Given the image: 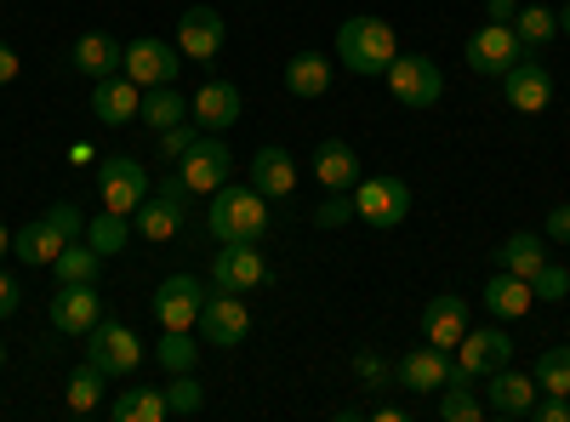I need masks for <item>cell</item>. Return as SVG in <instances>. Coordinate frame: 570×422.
Wrapping results in <instances>:
<instances>
[{"mask_svg": "<svg viewBox=\"0 0 570 422\" xmlns=\"http://www.w3.org/2000/svg\"><path fill=\"white\" fill-rule=\"evenodd\" d=\"M206 228L217 234V246H257L268 234V200L257 189H217L212 212H206Z\"/></svg>", "mask_w": 570, "mask_h": 422, "instance_id": "cell-1", "label": "cell"}, {"mask_svg": "<svg viewBox=\"0 0 570 422\" xmlns=\"http://www.w3.org/2000/svg\"><path fill=\"white\" fill-rule=\"evenodd\" d=\"M400 58V40L383 18H348L337 29V63L354 69V75H383L389 63Z\"/></svg>", "mask_w": 570, "mask_h": 422, "instance_id": "cell-2", "label": "cell"}, {"mask_svg": "<svg viewBox=\"0 0 570 422\" xmlns=\"http://www.w3.org/2000/svg\"><path fill=\"white\" fill-rule=\"evenodd\" d=\"M389 91H394V104L400 109H434L445 98V75L434 58H422V52H400L389 69H383Z\"/></svg>", "mask_w": 570, "mask_h": 422, "instance_id": "cell-3", "label": "cell"}, {"mask_svg": "<svg viewBox=\"0 0 570 422\" xmlns=\"http://www.w3.org/2000/svg\"><path fill=\"white\" fill-rule=\"evenodd\" d=\"M348 195H354V217L371 228H400L411 217V183L405 177H360Z\"/></svg>", "mask_w": 570, "mask_h": 422, "instance_id": "cell-4", "label": "cell"}, {"mask_svg": "<svg viewBox=\"0 0 570 422\" xmlns=\"http://www.w3.org/2000/svg\"><path fill=\"white\" fill-rule=\"evenodd\" d=\"M86 360L104 371V377H131V371L142 365V343H137V332L131 325H120V320H98L86 332Z\"/></svg>", "mask_w": 570, "mask_h": 422, "instance_id": "cell-5", "label": "cell"}, {"mask_svg": "<svg viewBox=\"0 0 570 422\" xmlns=\"http://www.w3.org/2000/svg\"><path fill=\"white\" fill-rule=\"evenodd\" d=\"M98 195H104V212L131 217L142 200H149V171H142V160H131V155H109V160L98 166Z\"/></svg>", "mask_w": 570, "mask_h": 422, "instance_id": "cell-6", "label": "cell"}, {"mask_svg": "<svg viewBox=\"0 0 570 422\" xmlns=\"http://www.w3.org/2000/svg\"><path fill=\"white\" fill-rule=\"evenodd\" d=\"M228 171H234V149L223 144L217 131L195 137V149H188V155L177 160V177H183L195 195H217L223 183H228Z\"/></svg>", "mask_w": 570, "mask_h": 422, "instance_id": "cell-7", "label": "cell"}, {"mask_svg": "<svg viewBox=\"0 0 570 422\" xmlns=\"http://www.w3.org/2000/svg\"><path fill=\"white\" fill-rule=\"evenodd\" d=\"M195 332H200V343H212V349H234V343L252 337V314H246V303L234 297V292H217V286H212V297L200 303Z\"/></svg>", "mask_w": 570, "mask_h": 422, "instance_id": "cell-8", "label": "cell"}, {"mask_svg": "<svg viewBox=\"0 0 570 422\" xmlns=\"http://www.w3.org/2000/svg\"><path fill=\"white\" fill-rule=\"evenodd\" d=\"M519 58H525V46H519L513 23H480V29L468 35V69H473V75L502 80Z\"/></svg>", "mask_w": 570, "mask_h": 422, "instance_id": "cell-9", "label": "cell"}, {"mask_svg": "<svg viewBox=\"0 0 570 422\" xmlns=\"http://www.w3.org/2000/svg\"><path fill=\"white\" fill-rule=\"evenodd\" d=\"M212 292L200 286L195 274H166L160 279V292H155V320H160V332H195V320H200V303Z\"/></svg>", "mask_w": 570, "mask_h": 422, "instance_id": "cell-10", "label": "cell"}, {"mask_svg": "<svg viewBox=\"0 0 570 422\" xmlns=\"http://www.w3.org/2000/svg\"><path fill=\"white\" fill-rule=\"evenodd\" d=\"M508 360H513V337L502 332V325H468V337L456 343V371H468L473 383L502 371Z\"/></svg>", "mask_w": 570, "mask_h": 422, "instance_id": "cell-11", "label": "cell"}, {"mask_svg": "<svg viewBox=\"0 0 570 422\" xmlns=\"http://www.w3.org/2000/svg\"><path fill=\"white\" fill-rule=\"evenodd\" d=\"M177 69H183V52H177V46H166V40H155V35L131 40L126 46V63H120V75L137 80L142 91H149V86H171Z\"/></svg>", "mask_w": 570, "mask_h": 422, "instance_id": "cell-12", "label": "cell"}, {"mask_svg": "<svg viewBox=\"0 0 570 422\" xmlns=\"http://www.w3.org/2000/svg\"><path fill=\"white\" fill-rule=\"evenodd\" d=\"M502 91H508V109L513 115H548L553 109V75H548L542 58H519L502 75Z\"/></svg>", "mask_w": 570, "mask_h": 422, "instance_id": "cell-13", "label": "cell"}, {"mask_svg": "<svg viewBox=\"0 0 570 422\" xmlns=\"http://www.w3.org/2000/svg\"><path fill=\"white\" fill-rule=\"evenodd\" d=\"M223 40H228V23H223V12H212V7H188V12L177 18V52H183L188 63H212V58L223 52Z\"/></svg>", "mask_w": 570, "mask_h": 422, "instance_id": "cell-14", "label": "cell"}, {"mask_svg": "<svg viewBox=\"0 0 570 422\" xmlns=\"http://www.w3.org/2000/svg\"><path fill=\"white\" fill-rule=\"evenodd\" d=\"M268 279V263H263V252L257 246H217V257H212V286L217 292H257Z\"/></svg>", "mask_w": 570, "mask_h": 422, "instance_id": "cell-15", "label": "cell"}, {"mask_svg": "<svg viewBox=\"0 0 570 422\" xmlns=\"http://www.w3.org/2000/svg\"><path fill=\"white\" fill-rule=\"evenodd\" d=\"M531 405H537V377L531 371H513V360L485 377V411L491 416H531Z\"/></svg>", "mask_w": 570, "mask_h": 422, "instance_id": "cell-16", "label": "cell"}, {"mask_svg": "<svg viewBox=\"0 0 570 422\" xmlns=\"http://www.w3.org/2000/svg\"><path fill=\"white\" fill-rule=\"evenodd\" d=\"M451 354L445 349H434V343H428V349H411L400 365H394V383L400 389H411V394H440L445 383H451Z\"/></svg>", "mask_w": 570, "mask_h": 422, "instance_id": "cell-17", "label": "cell"}, {"mask_svg": "<svg viewBox=\"0 0 570 422\" xmlns=\"http://www.w3.org/2000/svg\"><path fill=\"white\" fill-rule=\"evenodd\" d=\"M98 320H104L98 286H58V292H52V325H58L63 337H86Z\"/></svg>", "mask_w": 570, "mask_h": 422, "instance_id": "cell-18", "label": "cell"}, {"mask_svg": "<svg viewBox=\"0 0 570 422\" xmlns=\"http://www.w3.org/2000/svg\"><path fill=\"white\" fill-rule=\"evenodd\" d=\"M422 337L434 343V349H456L462 337H468V303L456 297V292H440V297H428L422 303Z\"/></svg>", "mask_w": 570, "mask_h": 422, "instance_id": "cell-19", "label": "cell"}, {"mask_svg": "<svg viewBox=\"0 0 570 422\" xmlns=\"http://www.w3.org/2000/svg\"><path fill=\"white\" fill-rule=\"evenodd\" d=\"M137 109H142V86H137V80H126V75L91 80V120L126 126V120H137Z\"/></svg>", "mask_w": 570, "mask_h": 422, "instance_id": "cell-20", "label": "cell"}, {"mask_svg": "<svg viewBox=\"0 0 570 422\" xmlns=\"http://www.w3.org/2000/svg\"><path fill=\"white\" fill-rule=\"evenodd\" d=\"M188 104H195V126L200 131H228L234 120H240V109H246V98H240L234 80H206Z\"/></svg>", "mask_w": 570, "mask_h": 422, "instance_id": "cell-21", "label": "cell"}, {"mask_svg": "<svg viewBox=\"0 0 570 422\" xmlns=\"http://www.w3.org/2000/svg\"><path fill=\"white\" fill-rule=\"evenodd\" d=\"M69 63H75L86 80H109V75H120V63H126V46H120L115 35H104V29H91V35L75 40Z\"/></svg>", "mask_w": 570, "mask_h": 422, "instance_id": "cell-22", "label": "cell"}, {"mask_svg": "<svg viewBox=\"0 0 570 422\" xmlns=\"http://www.w3.org/2000/svg\"><path fill=\"white\" fill-rule=\"evenodd\" d=\"M69 241L46 223V217H35V223H23V228H12V257L23 263V268H52L58 263V252H63Z\"/></svg>", "mask_w": 570, "mask_h": 422, "instance_id": "cell-23", "label": "cell"}, {"mask_svg": "<svg viewBox=\"0 0 570 422\" xmlns=\"http://www.w3.org/2000/svg\"><path fill=\"white\" fill-rule=\"evenodd\" d=\"M314 177L325 183V195H331V189L348 195L354 183H360V155L343 144V137H325V144L314 149Z\"/></svg>", "mask_w": 570, "mask_h": 422, "instance_id": "cell-24", "label": "cell"}, {"mask_svg": "<svg viewBox=\"0 0 570 422\" xmlns=\"http://www.w3.org/2000/svg\"><path fill=\"white\" fill-rule=\"evenodd\" d=\"M252 189L263 200H285L297 189V160L285 155V149H257L252 155Z\"/></svg>", "mask_w": 570, "mask_h": 422, "instance_id": "cell-25", "label": "cell"}, {"mask_svg": "<svg viewBox=\"0 0 570 422\" xmlns=\"http://www.w3.org/2000/svg\"><path fill=\"white\" fill-rule=\"evenodd\" d=\"M485 308H491L497 320H525V314L537 308V292H531V279H519V274L497 268V274L485 279Z\"/></svg>", "mask_w": 570, "mask_h": 422, "instance_id": "cell-26", "label": "cell"}, {"mask_svg": "<svg viewBox=\"0 0 570 422\" xmlns=\"http://www.w3.org/2000/svg\"><path fill=\"white\" fill-rule=\"evenodd\" d=\"M137 120L149 126V131H166V126L195 120V104H188L177 86H149V91H142V109H137Z\"/></svg>", "mask_w": 570, "mask_h": 422, "instance_id": "cell-27", "label": "cell"}, {"mask_svg": "<svg viewBox=\"0 0 570 422\" xmlns=\"http://www.w3.org/2000/svg\"><path fill=\"white\" fill-rule=\"evenodd\" d=\"M285 91L303 98V104L325 98V91H331V58L325 52H297L292 63H285Z\"/></svg>", "mask_w": 570, "mask_h": 422, "instance_id": "cell-28", "label": "cell"}, {"mask_svg": "<svg viewBox=\"0 0 570 422\" xmlns=\"http://www.w3.org/2000/svg\"><path fill=\"white\" fill-rule=\"evenodd\" d=\"M542 263H548V234H513L508 246H497V268H508L519 279H531Z\"/></svg>", "mask_w": 570, "mask_h": 422, "instance_id": "cell-29", "label": "cell"}, {"mask_svg": "<svg viewBox=\"0 0 570 422\" xmlns=\"http://www.w3.org/2000/svg\"><path fill=\"white\" fill-rule=\"evenodd\" d=\"M131 228L142 234L149 246H166V241H177V228H183V212H171L160 195H149L137 212H131Z\"/></svg>", "mask_w": 570, "mask_h": 422, "instance_id": "cell-30", "label": "cell"}, {"mask_svg": "<svg viewBox=\"0 0 570 422\" xmlns=\"http://www.w3.org/2000/svg\"><path fill=\"white\" fill-rule=\"evenodd\" d=\"M109 416L115 422H166L171 405H166V389H126V394H115Z\"/></svg>", "mask_w": 570, "mask_h": 422, "instance_id": "cell-31", "label": "cell"}, {"mask_svg": "<svg viewBox=\"0 0 570 422\" xmlns=\"http://www.w3.org/2000/svg\"><path fill=\"white\" fill-rule=\"evenodd\" d=\"M513 35H519V46H525V58H542V46L559 35V12L553 7H519Z\"/></svg>", "mask_w": 570, "mask_h": 422, "instance_id": "cell-32", "label": "cell"}, {"mask_svg": "<svg viewBox=\"0 0 570 422\" xmlns=\"http://www.w3.org/2000/svg\"><path fill=\"white\" fill-rule=\"evenodd\" d=\"M440 416H445V422H480V416H485V400L473 394L468 371H451V383L440 389Z\"/></svg>", "mask_w": 570, "mask_h": 422, "instance_id": "cell-33", "label": "cell"}, {"mask_svg": "<svg viewBox=\"0 0 570 422\" xmlns=\"http://www.w3.org/2000/svg\"><path fill=\"white\" fill-rule=\"evenodd\" d=\"M63 405H69V416H91V411L104 405V371L91 365V360L69 371V389H63Z\"/></svg>", "mask_w": 570, "mask_h": 422, "instance_id": "cell-34", "label": "cell"}, {"mask_svg": "<svg viewBox=\"0 0 570 422\" xmlns=\"http://www.w3.org/2000/svg\"><path fill=\"white\" fill-rule=\"evenodd\" d=\"M52 268H58V286H98L104 257L91 252V246H75V241H69V246L58 252V263H52Z\"/></svg>", "mask_w": 570, "mask_h": 422, "instance_id": "cell-35", "label": "cell"}, {"mask_svg": "<svg viewBox=\"0 0 570 422\" xmlns=\"http://www.w3.org/2000/svg\"><path fill=\"white\" fill-rule=\"evenodd\" d=\"M126 241H131V223L120 217V212H98L86 223V246L98 252V257H115V252H126Z\"/></svg>", "mask_w": 570, "mask_h": 422, "instance_id": "cell-36", "label": "cell"}, {"mask_svg": "<svg viewBox=\"0 0 570 422\" xmlns=\"http://www.w3.org/2000/svg\"><path fill=\"white\" fill-rule=\"evenodd\" d=\"M195 354H200V337H195V332H166L160 349H155V360H160L166 377H171V371H195Z\"/></svg>", "mask_w": 570, "mask_h": 422, "instance_id": "cell-37", "label": "cell"}, {"mask_svg": "<svg viewBox=\"0 0 570 422\" xmlns=\"http://www.w3.org/2000/svg\"><path fill=\"white\" fill-rule=\"evenodd\" d=\"M531 377H537L542 394H570V349H542Z\"/></svg>", "mask_w": 570, "mask_h": 422, "instance_id": "cell-38", "label": "cell"}, {"mask_svg": "<svg viewBox=\"0 0 570 422\" xmlns=\"http://www.w3.org/2000/svg\"><path fill=\"white\" fill-rule=\"evenodd\" d=\"M166 405H171V416H195V411L206 405V394H200V383H195V371H171Z\"/></svg>", "mask_w": 570, "mask_h": 422, "instance_id": "cell-39", "label": "cell"}, {"mask_svg": "<svg viewBox=\"0 0 570 422\" xmlns=\"http://www.w3.org/2000/svg\"><path fill=\"white\" fill-rule=\"evenodd\" d=\"M531 292H537V303H564V297H570V274H564L559 263H542V268L531 274Z\"/></svg>", "mask_w": 570, "mask_h": 422, "instance_id": "cell-40", "label": "cell"}, {"mask_svg": "<svg viewBox=\"0 0 570 422\" xmlns=\"http://www.w3.org/2000/svg\"><path fill=\"white\" fill-rule=\"evenodd\" d=\"M354 377H360L365 389H389V383H394V365L376 354V349H360V354H354Z\"/></svg>", "mask_w": 570, "mask_h": 422, "instance_id": "cell-41", "label": "cell"}, {"mask_svg": "<svg viewBox=\"0 0 570 422\" xmlns=\"http://www.w3.org/2000/svg\"><path fill=\"white\" fill-rule=\"evenodd\" d=\"M155 137H160V160H183L188 149H195L200 126H195V120H183V126H166V131H155Z\"/></svg>", "mask_w": 570, "mask_h": 422, "instance_id": "cell-42", "label": "cell"}, {"mask_svg": "<svg viewBox=\"0 0 570 422\" xmlns=\"http://www.w3.org/2000/svg\"><path fill=\"white\" fill-rule=\"evenodd\" d=\"M348 217H354V195H337V189H331V200L314 206V223H320V228H343Z\"/></svg>", "mask_w": 570, "mask_h": 422, "instance_id": "cell-43", "label": "cell"}, {"mask_svg": "<svg viewBox=\"0 0 570 422\" xmlns=\"http://www.w3.org/2000/svg\"><path fill=\"white\" fill-rule=\"evenodd\" d=\"M46 223H52V228L63 234V241H86V217H80L75 206H63V200H58L52 212H46Z\"/></svg>", "mask_w": 570, "mask_h": 422, "instance_id": "cell-44", "label": "cell"}, {"mask_svg": "<svg viewBox=\"0 0 570 422\" xmlns=\"http://www.w3.org/2000/svg\"><path fill=\"white\" fill-rule=\"evenodd\" d=\"M155 195H160L171 212H183V217H188V206H195V189H188V183H183L177 171H171V177H160V189H155Z\"/></svg>", "mask_w": 570, "mask_h": 422, "instance_id": "cell-45", "label": "cell"}, {"mask_svg": "<svg viewBox=\"0 0 570 422\" xmlns=\"http://www.w3.org/2000/svg\"><path fill=\"white\" fill-rule=\"evenodd\" d=\"M542 234H548V246H570V200L548 212V223H542Z\"/></svg>", "mask_w": 570, "mask_h": 422, "instance_id": "cell-46", "label": "cell"}, {"mask_svg": "<svg viewBox=\"0 0 570 422\" xmlns=\"http://www.w3.org/2000/svg\"><path fill=\"white\" fill-rule=\"evenodd\" d=\"M531 416H537V422H570V394H548V400H537Z\"/></svg>", "mask_w": 570, "mask_h": 422, "instance_id": "cell-47", "label": "cell"}, {"mask_svg": "<svg viewBox=\"0 0 570 422\" xmlns=\"http://www.w3.org/2000/svg\"><path fill=\"white\" fill-rule=\"evenodd\" d=\"M18 308H23V292H18V279L0 268V320H12Z\"/></svg>", "mask_w": 570, "mask_h": 422, "instance_id": "cell-48", "label": "cell"}, {"mask_svg": "<svg viewBox=\"0 0 570 422\" xmlns=\"http://www.w3.org/2000/svg\"><path fill=\"white\" fill-rule=\"evenodd\" d=\"M18 69H23V63H18V52H12L7 40H0V86H7V80H18Z\"/></svg>", "mask_w": 570, "mask_h": 422, "instance_id": "cell-49", "label": "cell"}, {"mask_svg": "<svg viewBox=\"0 0 570 422\" xmlns=\"http://www.w3.org/2000/svg\"><path fill=\"white\" fill-rule=\"evenodd\" d=\"M485 12H491V23H508L519 7H513V0H485Z\"/></svg>", "mask_w": 570, "mask_h": 422, "instance_id": "cell-50", "label": "cell"}, {"mask_svg": "<svg viewBox=\"0 0 570 422\" xmlns=\"http://www.w3.org/2000/svg\"><path fill=\"white\" fill-rule=\"evenodd\" d=\"M91 155H98L91 144H75V149H69V160H75V166H91Z\"/></svg>", "mask_w": 570, "mask_h": 422, "instance_id": "cell-51", "label": "cell"}, {"mask_svg": "<svg viewBox=\"0 0 570 422\" xmlns=\"http://www.w3.org/2000/svg\"><path fill=\"white\" fill-rule=\"evenodd\" d=\"M7 252H12V228H7V223H0V257H7Z\"/></svg>", "mask_w": 570, "mask_h": 422, "instance_id": "cell-52", "label": "cell"}, {"mask_svg": "<svg viewBox=\"0 0 570 422\" xmlns=\"http://www.w3.org/2000/svg\"><path fill=\"white\" fill-rule=\"evenodd\" d=\"M559 35H570V0H564V7H559Z\"/></svg>", "mask_w": 570, "mask_h": 422, "instance_id": "cell-53", "label": "cell"}, {"mask_svg": "<svg viewBox=\"0 0 570 422\" xmlns=\"http://www.w3.org/2000/svg\"><path fill=\"white\" fill-rule=\"evenodd\" d=\"M0 371H7V343H0Z\"/></svg>", "mask_w": 570, "mask_h": 422, "instance_id": "cell-54", "label": "cell"}]
</instances>
